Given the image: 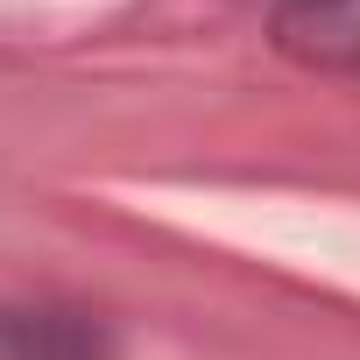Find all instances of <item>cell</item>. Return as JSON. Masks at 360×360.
I'll return each mask as SVG.
<instances>
[{
	"label": "cell",
	"mask_w": 360,
	"mask_h": 360,
	"mask_svg": "<svg viewBox=\"0 0 360 360\" xmlns=\"http://www.w3.org/2000/svg\"><path fill=\"white\" fill-rule=\"evenodd\" d=\"M0 360H113V332L85 304L22 297L0 304Z\"/></svg>",
	"instance_id": "1"
},
{
	"label": "cell",
	"mask_w": 360,
	"mask_h": 360,
	"mask_svg": "<svg viewBox=\"0 0 360 360\" xmlns=\"http://www.w3.org/2000/svg\"><path fill=\"white\" fill-rule=\"evenodd\" d=\"M269 29L304 71H360V0H283Z\"/></svg>",
	"instance_id": "2"
}]
</instances>
